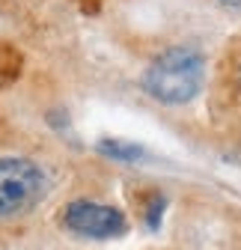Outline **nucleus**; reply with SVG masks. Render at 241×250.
I'll return each mask as SVG.
<instances>
[{
	"mask_svg": "<svg viewBox=\"0 0 241 250\" xmlns=\"http://www.w3.org/2000/svg\"><path fill=\"white\" fill-rule=\"evenodd\" d=\"M205 60L194 48L164 51L143 75V89L161 104H185L202 89Z\"/></svg>",
	"mask_w": 241,
	"mask_h": 250,
	"instance_id": "nucleus-1",
	"label": "nucleus"
},
{
	"mask_svg": "<svg viewBox=\"0 0 241 250\" xmlns=\"http://www.w3.org/2000/svg\"><path fill=\"white\" fill-rule=\"evenodd\" d=\"M45 194L42 170L27 158H0V217L27 214Z\"/></svg>",
	"mask_w": 241,
	"mask_h": 250,
	"instance_id": "nucleus-2",
	"label": "nucleus"
},
{
	"mask_svg": "<svg viewBox=\"0 0 241 250\" xmlns=\"http://www.w3.org/2000/svg\"><path fill=\"white\" fill-rule=\"evenodd\" d=\"M63 224L83 238H116L125 232V214L104 203L75 200L63 211Z\"/></svg>",
	"mask_w": 241,
	"mask_h": 250,
	"instance_id": "nucleus-3",
	"label": "nucleus"
},
{
	"mask_svg": "<svg viewBox=\"0 0 241 250\" xmlns=\"http://www.w3.org/2000/svg\"><path fill=\"white\" fill-rule=\"evenodd\" d=\"M99 152L107 155V158H113V161H140L143 155H146L143 146L125 143V140H101L99 143Z\"/></svg>",
	"mask_w": 241,
	"mask_h": 250,
	"instance_id": "nucleus-4",
	"label": "nucleus"
},
{
	"mask_svg": "<svg viewBox=\"0 0 241 250\" xmlns=\"http://www.w3.org/2000/svg\"><path fill=\"white\" fill-rule=\"evenodd\" d=\"M161 208H164V200H158V206L149 208V227H152V229L161 224Z\"/></svg>",
	"mask_w": 241,
	"mask_h": 250,
	"instance_id": "nucleus-5",
	"label": "nucleus"
},
{
	"mask_svg": "<svg viewBox=\"0 0 241 250\" xmlns=\"http://www.w3.org/2000/svg\"><path fill=\"white\" fill-rule=\"evenodd\" d=\"M221 3H226V6H241V0H221Z\"/></svg>",
	"mask_w": 241,
	"mask_h": 250,
	"instance_id": "nucleus-6",
	"label": "nucleus"
}]
</instances>
